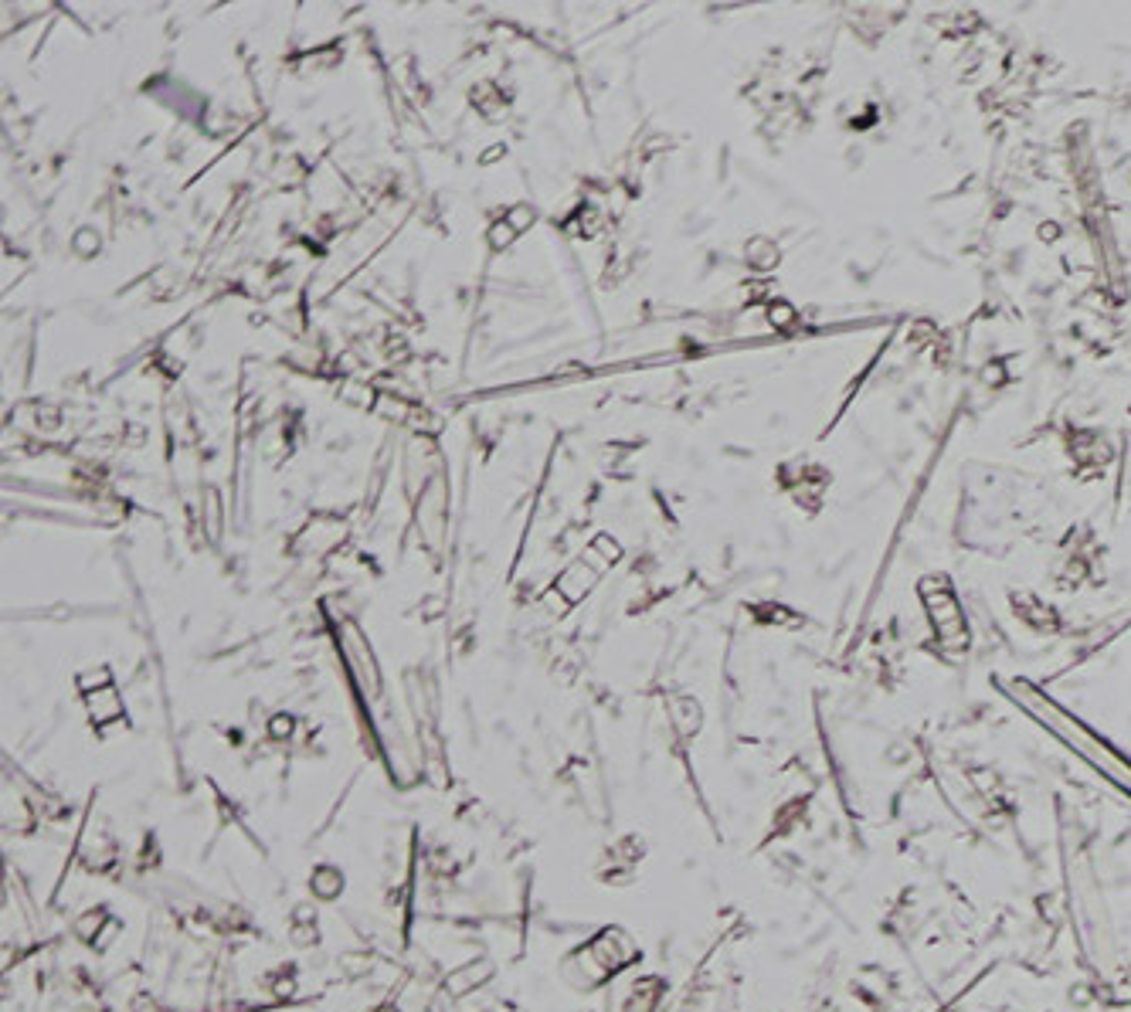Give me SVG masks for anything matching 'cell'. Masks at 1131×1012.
I'll list each match as a JSON object with an SVG mask.
<instances>
[{"mask_svg": "<svg viewBox=\"0 0 1131 1012\" xmlns=\"http://www.w3.org/2000/svg\"><path fill=\"white\" fill-rule=\"evenodd\" d=\"M921 595H924V602H928V612H931V619H935L941 636L962 632V608L955 605V598H951L945 581H924Z\"/></svg>", "mask_w": 1131, "mask_h": 1012, "instance_id": "cell-1", "label": "cell"}, {"mask_svg": "<svg viewBox=\"0 0 1131 1012\" xmlns=\"http://www.w3.org/2000/svg\"><path fill=\"white\" fill-rule=\"evenodd\" d=\"M530 221H534V211L527 208V204H517V208H513L510 214H507V225L513 228V231H524Z\"/></svg>", "mask_w": 1131, "mask_h": 1012, "instance_id": "cell-2", "label": "cell"}, {"mask_svg": "<svg viewBox=\"0 0 1131 1012\" xmlns=\"http://www.w3.org/2000/svg\"><path fill=\"white\" fill-rule=\"evenodd\" d=\"M513 238H517V231H513L507 221H500V225H496L493 231H490V242L496 245V248H503V245H510Z\"/></svg>", "mask_w": 1131, "mask_h": 1012, "instance_id": "cell-3", "label": "cell"}]
</instances>
